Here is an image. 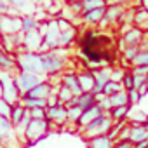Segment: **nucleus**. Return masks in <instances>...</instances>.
Segmentation results:
<instances>
[{"mask_svg":"<svg viewBox=\"0 0 148 148\" xmlns=\"http://www.w3.org/2000/svg\"><path fill=\"white\" fill-rule=\"evenodd\" d=\"M64 2H66V4H70V2H73V0H64Z\"/></svg>","mask_w":148,"mask_h":148,"instance_id":"nucleus-56","label":"nucleus"},{"mask_svg":"<svg viewBox=\"0 0 148 148\" xmlns=\"http://www.w3.org/2000/svg\"><path fill=\"white\" fill-rule=\"evenodd\" d=\"M124 75H125V70H124V68H115V70H112V80H115V82H122Z\"/></svg>","mask_w":148,"mask_h":148,"instance_id":"nucleus-44","label":"nucleus"},{"mask_svg":"<svg viewBox=\"0 0 148 148\" xmlns=\"http://www.w3.org/2000/svg\"><path fill=\"white\" fill-rule=\"evenodd\" d=\"M61 86L68 87L73 92V96H80L82 94V87L79 84V75H77L75 71H64V73H61Z\"/></svg>","mask_w":148,"mask_h":148,"instance_id":"nucleus-18","label":"nucleus"},{"mask_svg":"<svg viewBox=\"0 0 148 148\" xmlns=\"http://www.w3.org/2000/svg\"><path fill=\"white\" fill-rule=\"evenodd\" d=\"M79 51L82 54V59L87 61L89 66L105 68L106 64H113L117 47L115 40L110 35H105L101 32L87 30L79 38ZM87 66V70H91Z\"/></svg>","mask_w":148,"mask_h":148,"instance_id":"nucleus-1","label":"nucleus"},{"mask_svg":"<svg viewBox=\"0 0 148 148\" xmlns=\"http://www.w3.org/2000/svg\"><path fill=\"white\" fill-rule=\"evenodd\" d=\"M82 112H84V110H82L79 105L66 106V113H68V124H71V125H77V122H79V119H80Z\"/></svg>","mask_w":148,"mask_h":148,"instance_id":"nucleus-34","label":"nucleus"},{"mask_svg":"<svg viewBox=\"0 0 148 148\" xmlns=\"http://www.w3.org/2000/svg\"><path fill=\"white\" fill-rule=\"evenodd\" d=\"M127 0H106V5H125Z\"/></svg>","mask_w":148,"mask_h":148,"instance_id":"nucleus-52","label":"nucleus"},{"mask_svg":"<svg viewBox=\"0 0 148 148\" xmlns=\"http://www.w3.org/2000/svg\"><path fill=\"white\" fill-rule=\"evenodd\" d=\"M45 101H47V106H56V105H59V99H58V94H56V89L45 98Z\"/></svg>","mask_w":148,"mask_h":148,"instance_id":"nucleus-46","label":"nucleus"},{"mask_svg":"<svg viewBox=\"0 0 148 148\" xmlns=\"http://www.w3.org/2000/svg\"><path fill=\"white\" fill-rule=\"evenodd\" d=\"M25 112H26V108H25L21 103L12 105V106H11V115H9L11 124H12V125H18V124L21 122V119L25 117Z\"/></svg>","mask_w":148,"mask_h":148,"instance_id":"nucleus-30","label":"nucleus"},{"mask_svg":"<svg viewBox=\"0 0 148 148\" xmlns=\"http://www.w3.org/2000/svg\"><path fill=\"white\" fill-rule=\"evenodd\" d=\"M56 94H58V99H59L61 105H68L73 98H75V96H73V92H71L68 87H64V86H59V87L56 89Z\"/></svg>","mask_w":148,"mask_h":148,"instance_id":"nucleus-36","label":"nucleus"},{"mask_svg":"<svg viewBox=\"0 0 148 148\" xmlns=\"http://www.w3.org/2000/svg\"><path fill=\"white\" fill-rule=\"evenodd\" d=\"M0 16H19V14L9 4V0H0Z\"/></svg>","mask_w":148,"mask_h":148,"instance_id":"nucleus-37","label":"nucleus"},{"mask_svg":"<svg viewBox=\"0 0 148 148\" xmlns=\"http://www.w3.org/2000/svg\"><path fill=\"white\" fill-rule=\"evenodd\" d=\"M0 96L11 105L19 103L21 94L16 86V71H0Z\"/></svg>","mask_w":148,"mask_h":148,"instance_id":"nucleus-5","label":"nucleus"},{"mask_svg":"<svg viewBox=\"0 0 148 148\" xmlns=\"http://www.w3.org/2000/svg\"><path fill=\"white\" fill-rule=\"evenodd\" d=\"M145 84H146V87H148V77H146V82H145Z\"/></svg>","mask_w":148,"mask_h":148,"instance_id":"nucleus-57","label":"nucleus"},{"mask_svg":"<svg viewBox=\"0 0 148 148\" xmlns=\"http://www.w3.org/2000/svg\"><path fill=\"white\" fill-rule=\"evenodd\" d=\"M145 127H146V129H148V120H146V122H145Z\"/></svg>","mask_w":148,"mask_h":148,"instance_id":"nucleus-55","label":"nucleus"},{"mask_svg":"<svg viewBox=\"0 0 148 148\" xmlns=\"http://www.w3.org/2000/svg\"><path fill=\"white\" fill-rule=\"evenodd\" d=\"M9 4L18 11L19 16H33L37 12V4L32 0H9Z\"/></svg>","mask_w":148,"mask_h":148,"instance_id":"nucleus-20","label":"nucleus"},{"mask_svg":"<svg viewBox=\"0 0 148 148\" xmlns=\"http://www.w3.org/2000/svg\"><path fill=\"white\" fill-rule=\"evenodd\" d=\"M132 75H134V73H132ZM145 82H146L145 75H134V86H132V89H139L141 86H145Z\"/></svg>","mask_w":148,"mask_h":148,"instance_id":"nucleus-49","label":"nucleus"},{"mask_svg":"<svg viewBox=\"0 0 148 148\" xmlns=\"http://www.w3.org/2000/svg\"><path fill=\"white\" fill-rule=\"evenodd\" d=\"M113 143L115 141L108 134H101V136L89 139V148H113Z\"/></svg>","mask_w":148,"mask_h":148,"instance_id":"nucleus-26","label":"nucleus"},{"mask_svg":"<svg viewBox=\"0 0 148 148\" xmlns=\"http://www.w3.org/2000/svg\"><path fill=\"white\" fill-rule=\"evenodd\" d=\"M0 148H4V146H2V145H0Z\"/></svg>","mask_w":148,"mask_h":148,"instance_id":"nucleus-60","label":"nucleus"},{"mask_svg":"<svg viewBox=\"0 0 148 148\" xmlns=\"http://www.w3.org/2000/svg\"><path fill=\"white\" fill-rule=\"evenodd\" d=\"M45 77L35 75V73H28V71H16V86L21 96H25L28 91H32L37 84H40Z\"/></svg>","mask_w":148,"mask_h":148,"instance_id":"nucleus-9","label":"nucleus"},{"mask_svg":"<svg viewBox=\"0 0 148 148\" xmlns=\"http://www.w3.org/2000/svg\"><path fill=\"white\" fill-rule=\"evenodd\" d=\"M92 75H94V80H96V86L92 89V94H101L105 86L112 80V70L110 68H98V70H92Z\"/></svg>","mask_w":148,"mask_h":148,"instance_id":"nucleus-16","label":"nucleus"},{"mask_svg":"<svg viewBox=\"0 0 148 148\" xmlns=\"http://www.w3.org/2000/svg\"><path fill=\"white\" fill-rule=\"evenodd\" d=\"M129 131H131V125L127 124V125L120 131V134L117 136V139H115V141H119V139H129Z\"/></svg>","mask_w":148,"mask_h":148,"instance_id":"nucleus-51","label":"nucleus"},{"mask_svg":"<svg viewBox=\"0 0 148 148\" xmlns=\"http://www.w3.org/2000/svg\"><path fill=\"white\" fill-rule=\"evenodd\" d=\"M122 87L125 89V91H131L132 89V86H134V75H132V71H127L125 70V75H124V79H122Z\"/></svg>","mask_w":148,"mask_h":148,"instance_id":"nucleus-42","label":"nucleus"},{"mask_svg":"<svg viewBox=\"0 0 148 148\" xmlns=\"http://www.w3.org/2000/svg\"><path fill=\"white\" fill-rule=\"evenodd\" d=\"M136 91L139 92V96H141V98H145V96L148 94V87H146V84H145V86H141V87H139V89H136Z\"/></svg>","mask_w":148,"mask_h":148,"instance_id":"nucleus-53","label":"nucleus"},{"mask_svg":"<svg viewBox=\"0 0 148 148\" xmlns=\"http://www.w3.org/2000/svg\"><path fill=\"white\" fill-rule=\"evenodd\" d=\"M40 26V21L35 18V16H21V33H30V32H35L38 30Z\"/></svg>","mask_w":148,"mask_h":148,"instance_id":"nucleus-25","label":"nucleus"},{"mask_svg":"<svg viewBox=\"0 0 148 148\" xmlns=\"http://www.w3.org/2000/svg\"><path fill=\"white\" fill-rule=\"evenodd\" d=\"M84 11H92L99 7H106V0H82Z\"/></svg>","mask_w":148,"mask_h":148,"instance_id":"nucleus-39","label":"nucleus"},{"mask_svg":"<svg viewBox=\"0 0 148 148\" xmlns=\"http://www.w3.org/2000/svg\"><path fill=\"white\" fill-rule=\"evenodd\" d=\"M38 32L42 33V45H40V52H47V51H56V49H59V37H61V30H59V25H58V18L40 23Z\"/></svg>","mask_w":148,"mask_h":148,"instance_id":"nucleus-3","label":"nucleus"},{"mask_svg":"<svg viewBox=\"0 0 148 148\" xmlns=\"http://www.w3.org/2000/svg\"><path fill=\"white\" fill-rule=\"evenodd\" d=\"M134 148H148V139H145V141H139V143H136V145H134Z\"/></svg>","mask_w":148,"mask_h":148,"instance_id":"nucleus-54","label":"nucleus"},{"mask_svg":"<svg viewBox=\"0 0 148 148\" xmlns=\"http://www.w3.org/2000/svg\"><path fill=\"white\" fill-rule=\"evenodd\" d=\"M0 71H18L14 56L7 54V52H4V51L0 52Z\"/></svg>","mask_w":148,"mask_h":148,"instance_id":"nucleus-27","label":"nucleus"},{"mask_svg":"<svg viewBox=\"0 0 148 148\" xmlns=\"http://www.w3.org/2000/svg\"><path fill=\"white\" fill-rule=\"evenodd\" d=\"M19 103L28 108V110H33V108H47V101L45 99H37V98H26V96H21Z\"/></svg>","mask_w":148,"mask_h":148,"instance_id":"nucleus-31","label":"nucleus"},{"mask_svg":"<svg viewBox=\"0 0 148 148\" xmlns=\"http://www.w3.org/2000/svg\"><path fill=\"white\" fill-rule=\"evenodd\" d=\"M64 51L66 49H56V51L40 52L42 63H44V70H45V77L64 73V68L68 64V58H66Z\"/></svg>","mask_w":148,"mask_h":148,"instance_id":"nucleus-4","label":"nucleus"},{"mask_svg":"<svg viewBox=\"0 0 148 148\" xmlns=\"http://www.w3.org/2000/svg\"><path fill=\"white\" fill-rule=\"evenodd\" d=\"M11 106H12L11 103H7L2 96H0V115L9 119V115H11Z\"/></svg>","mask_w":148,"mask_h":148,"instance_id":"nucleus-43","label":"nucleus"},{"mask_svg":"<svg viewBox=\"0 0 148 148\" xmlns=\"http://www.w3.org/2000/svg\"><path fill=\"white\" fill-rule=\"evenodd\" d=\"M125 125H127V122H125V120H119V122H113L112 129L108 131V136H110V138H112V139L115 141V139H117V136L120 134V131H122V129H124Z\"/></svg>","mask_w":148,"mask_h":148,"instance_id":"nucleus-40","label":"nucleus"},{"mask_svg":"<svg viewBox=\"0 0 148 148\" xmlns=\"http://www.w3.org/2000/svg\"><path fill=\"white\" fill-rule=\"evenodd\" d=\"M132 66H148V49L139 51V54L132 61Z\"/></svg>","mask_w":148,"mask_h":148,"instance_id":"nucleus-41","label":"nucleus"},{"mask_svg":"<svg viewBox=\"0 0 148 148\" xmlns=\"http://www.w3.org/2000/svg\"><path fill=\"white\" fill-rule=\"evenodd\" d=\"M103 113H106V112L103 110V106H101L99 103H94L91 108L84 110V112H82V115H80V119H79V122H77L79 131H82L86 125H89L92 120H96V119H98L99 115H103Z\"/></svg>","mask_w":148,"mask_h":148,"instance_id":"nucleus-14","label":"nucleus"},{"mask_svg":"<svg viewBox=\"0 0 148 148\" xmlns=\"http://www.w3.org/2000/svg\"><path fill=\"white\" fill-rule=\"evenodd\" d=\"M79 75V84L82 87V92H92L94 86H96V80H94V75H92V70H84Z\"/></svg>","mask_w":148,"mask_h":148,"instance_id":"nucleus-23","label":"nucleus"},{"mask_svg":"<svg viewBox=\"0 0 148 148\" xmlns=\"http://www.w3.org/2000/svg\"><path fill=\"white\" fill-rule=\"evenodd\" d=\"M54 91V87H52V84L47 80V79H44L40 84H37L32 91H28L25 96L26 98H37V99H45L51 92Z\"/></svg>","mask_w":148,"mask_h":148,"instance_id":"nucleus-19","label":"nucleus"},{"mask_svg":"<svg viewBox=\"0 0 148 148\" xmlns=\"http://www.w3.org/2000/svg\"><path fill=\"white\" fill-rule=\"evenodd\" d=\"M139 51H141V45H127V47H122V63L124 64H132V61L139 54Z\"/></svg>","mask_w":148,"mask_h":148,"instance_id":"nucleus-28","label":"nucleus"},{"mask_svg":"<svg viewBox=\"0 0 148 148\" xmlns=\"http://www.w3.org/2000/svg\"><path fill=\"white\" fill-rule=\"evenodd\" d=\"M143 38H145V32H143L141 28H138V26H129V28L122 33L120 42H122L124 47H127V45H141Z\"/></svg>","mask_w":148,"mask_h":148,"instance_id":"nucleus-15","label":"nucleus"},{"mask_svg":"<svg viewBox=\"0 0 148 148\" xmlns=\"http://www.w3.org/2000/svg\"><path fill=\"white\" fill-rule=\"evenodd\" d=\"M131 131H129V141L132 145L148 139V129L145 127V124H129Z\"/></svg>","mask_w":148,"mask_h":148,"instance_id":"nucleus-22","label":"nucleus"},{"mask_svg":"<svg viewBox=\"0 0 148 148\" xmlns=\"http://www.w3.org/2000/svg\"><path fill=\"white\" fill-rule=\"evenodd\" d=\"M32 119H45V108H33L30 110Z\"/></svg>","mask_w":148,"mask_h":148,"instance_id":"nucleus-47","label":"nucleus"},{"mask_svg":"<svg viewBox=\"0 0 148 148\" xmlns=\"http://www.w3.org/2000/svg\"><path fill=\"white\" fill-rule=\"evenodd\" d=\"M127 98H129V105H134V103H138V101L141 99V96H139V92H138L136 89L127 91Z\"/></svg>","mask_w":148,"mask_h":148,"instance_id":"nucleus-45","label":"nucleus"},{"mask_svg":"<svg viewBox=\"0 0 148 148\" xmlns=\"http://www.w3.org/2000/svg\"><path fill=\"white\" fill-rule=\"evenodd\" d=\"M75 40H77V26L73 25V26H70L68 30H63V32H61V37H59V49H70Z\"/></svg>","mask_w":148,"mask_h":148,"instance_id":"nucleus-24","label":"nucleus"},{"mask_svg":"<svg viewBox=\"0 0 148 148\" xmlns=\"http://www.w3.org/2000/svg\"><path fill=\"white\" fill-rule=\"evenodd\" d=\"M94 103H96V96H94L92 92H82L80 96H77V105H79L82 110L91 108Z\"/></svg>","mask_w":148,"mask_h":148,"instance_id":"nucleus-33","label":"nucleus"},{"mask_svg":"<svg viewBox=\"0 0 148 148\" xmlns=\"http://www.w3.org/2000/svg\"><path fill=\"white\" fill-rule=\"evenodd\" d=\"M105 9L106 7H99V9H92V11H84L80 14V21L84 25H99L103 16H105Z\"/></svg>","mask_w":148,"mask_h":148,"instance_id":"nucleus-21","label":"nucleus"},{"mask_svg":"<svg viewBox=\"0 0 148 148\" xmlns=\"http://www.w3.org/2000/svg\"><path fill=\"white\" fill-rule=\"evenodd\" d=\"M132 21H134V26H138L143 32H146L148 30V11H138L134 14Z\"/></svg>","mask_w":148,"mask_h":148,"instance_id":"nucleus-35","label":"nucleus"},{"mask_svg":"<svg viewBox=\"0 0 148 148\" xmlns=\"http://www.w3.org/2000/svg\"><path fill=\"white\" fill-rule=\"evenodd\" d=\"M45 119L51 124L56 125H66L68 124V113H66V106L64 105H56V106H47L45 108Z\"/></svg>","mask_w":148,"mask_h":148,"instance_id":"nucleus-11","label":"nucleus"},{"mask_svg":"<svg viewBox=\"0 0 148 148\" xmlns=\"http://www.w3.org/2000/svg\"><path fill=\"white\" fill-rule=\"evenodd\" d=\"M40 45H42V33L38 30L23 35V51L40 52Z\"/></svg>","mask_w":148,"mask_h":148,"instance_id":"nucleus-17","label":"nucleus"},{"mask_svg":"<svg viewBox=\"0 0 148 148\" xmlns=\"http://www.w3.org/2000/svg\"><path fill=\"white\" fill-rule=\"evenodd\" d=\"M113 148H134V145L129 139H119L113 143Z\"/></svg>","mask_w":148,"mask_h":148,"instance_id":"nucleus-48","label":"nucleus"},{"mask_svg":"<svg viewBox=\"0 0 148 148\" xmlns=\"http://www.w3.org/2000/svg\"><path fill=\"white\" fill-rule=\"evenodd\" d=\"M132 73H134V75L148 77V66H132Z\"/></svg>","mask_w":148,"mask_h":148,"instance_id":"nucleus-50","label":"nucleus"},{"mask_svg":"<svg viewBox=\"0 0 148 148\" xmlns=\"http://www.w3.org/2000/svg\"><path fill=\"white\" fill-rule=\"evenodd\" d=\"M32 2H35V4H37V2H38V0H32Z\"/></svg>","mask_w":148,"mask_h":148,"instance_id":"nucleus-59","label":"nucleus"},{"mask_svg":"<svg viewBox=\"0 0 148 148\" xmlns=\"http://www.w3.org/2000/svg\"><path fill=\"white\" fill-rule=\"evenodd\" d=\"M0 145L4 148H21V141L14 131V125L7 117L0 115Z\"/></svg>","mask_w":148,"mask_h":148,"instance_id":"nucleus-7","label":"nucleus"},{"mask_svg":"<svg viewBox=\"0 0 148 148\" xmlns=\"http://www.w3.org/2000/svg\"><path fill=\"white\" fill-rule=\"evenodd\" d=\"M0 44H2V35H0Z\"/></svg>","mask_w":148,"mask_h":148,"instance_id":"nucleus-58","label":"nucleus"},{"mask_svg":"<svg viewBox=\"0 0 148 148\" xmlns=\"http://www.w3.org/2000/svg\"><path fill=\"white\" fill-rule=\"evenodd\" d=\"M119 91H124L122 84H120V82H115V80H110V82L105 86L103 94H105V96H112V94H115V92H119Z\"/></svg>","mask_w":148,"mask_h":148,"instance_id":"nucleus-38","label":"nucleus"},{"mask_svg":"<svg viewBox=\"0 0 148 148\" xmlns=\"http://www.w3.org/2000/svg\"><path fill=\"white\" fill-rule=\"evenodd\" d=\"M21 33V16H0V35Z\"/></svg>","mask_w":148,"mask_h":148,"instance_id":"nucleus-12","label":"nucleus"},{"mask_svg":"<svg viewBox=\"0 0 148 148\" xmlns=\"http://www.w3.org/2000/svg\"><path fill=\"white\" fill-rule=\"evenodd\" d=\"M129 110H131V105H125V106H113L112 110H108L106 113L112 117L113 122H119V120H125L129 117Z\"/></svg>","mask_w":148,"mask_h":148,"instance_id":"nucleus-29","label":"nucleus"},{"mask_svg":"<svg viewBox=\"0 0 148 148\" xmlns=\"http://www.w3.org/2000/svg\"><path fill=\"white\" fill-rule=\"evenodd\" d=\"M49 127H51V122L47 119H32L25 132V143H30V145L37 143L49 132Z\"/></svg>","mask_w":148,"mask_h":148,"instance_id":"nucleus-8","label":"nucleus"},{"mask_svg":"<svg viewBox=\"0 0 148 148\" xmlns=\"http://www.w3.org/2000/svg\"><path fill=\"white\" fill-rule=\"evenodd\" d=\"M112 125H113L112 117H110L108 113H103V115H99L96 120H92L89 125H86V127H84L82 131H79V132L89 141V139H92V138H96V136L108 134V131L112 129Z\"/></svg>","mask_w":148,"mask_h":148,"instance_id":"nucleus-6","label":"nucleus"},{"mask_svg":"<svg viewBox=\"0 0 148 148\" xmlns=\"http://www.w3.org/2000/svg\"><path fill=\"white\" fill-rule=\"evenodd\" d=\"M108 98H110L112 108L113 106H125V105H129V98H127V91L125 89L124 91H119V92H115V94H112Z\"/></svg>","mask_w":148,"mask_h":148,"instance_id":"nucleus-32","label":"nucleus"},{"mask_svg":"<svg viewBox=\"0 0 148 148\" xmlns=\"http://www.w3.org/2000/svg\"><path fill=\"white\" fill-rule=\"evenodd\" d=\"M124 7H125V5H106L105 16H103V19H101V23H99L98 26L108 28V26H112V25H117V23L120 21L122 14H124Z\"/></svg>","mask_w":148,"mask_h":148,"instance_id":"nucleus-13","label":"nucleus"},{"mask_svg":"<svg viewBox=\"0 0 148 148\" xmlns=\"http://www.w3.org/2000/svg\"><path fill=\"white\" fill-rule=\"evenodd\" d=\"M4 52L16 56L18 52L23 51V33H16V35H2V44H0Z\"/></svg>","mask_w":148,"mask_h":148,"instance_id":"nucleus-10","label":"nucleus"},{"mask_svg":"<svg viewBox=\"0 0 148 148\" xmlns=\"http://www.w3.org/2000/svg\"><path fill=\"white\" fill-rule=\"evenodd\" d=\"M14 59H16L18 71H28V73H35V75L45 77V70H44V63H42L40 52L21 51V52H18L14 56Z\"/></svg>","mask_w":148,"mask_h":148,"instance_id":"nucleus-2","label":"nucleus"}]
</instances>
